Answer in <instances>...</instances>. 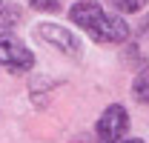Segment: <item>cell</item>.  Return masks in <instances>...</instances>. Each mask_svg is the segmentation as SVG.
Wrapping results in <instances>:
<instances>
[{"label":"cell","instance_id":"6","mask_svg":"<svg viewBox=\"0 0 149 143\" xmlns=\"http://www.w3.org/2000/svg\"><path fill=\"white\" fill-rule=\"evenodd\" d=\"M112 9H118V12H141L143 6H146V0H109Z\"/></svg>","mask_w":149,"mask_h":143},{"label":"cell","instance_id":"4","mask_svg":"<svg viewBox=\"0 0 149 143\" xmlns=\"http://www.w3.org/2000/svg\"><path fill=\"white\" fill-rule=\"evenodd\" d=\"M43 43H49V46H55L60 52H66L69 57H77L80 54V43H77V37L69 32V29H63V26H57V23H40V29L35 32Z\"/></svg>","mask_w":149,"mask_h":143},{"label":"cell","instance_id":"8","mask_svg":"<svg viewBox=\"0 0 149 143\" xmlns=\"http://www.w3.org/2000/svg\"><path fill=\"white\" fill-rule=\"evenodd\" d=\"M32 6L40 9V12H57V9H60L57 0H32Z\"/></svg>","mask_w":149,"mask_h":143},{"label":"cell","instance_id":"5","mask_svg":"<svg viewBox=\"0 0 149 143\" xmlns=\"http://www.w3.org/2000/svg\"><path fill=\"white\" fill-rule=\"evenodd\" d=\"M132 94L141 100V103H149V69L138 72L135 83H132Z\"/></svg>","mask_w":149,"mask_h":143},{"label":"cell","instance_id":"2","mask_svg":"<svg viewBox=\"0 0 149 143\" xmlns=\"http://www.w3.org/2000/svg\"><path fill=\"white\" fill-rule=\"evenodd\" d=\"M0 66L9 69V72H29L35 66V54L29 52L20 40L3 37L0 40Z\"/></svg>","mask_w":149,"mask_h":143},{"label":"cell","instance_id":"9","mask_svg":"<svg viewBox=\"0 0 149 143\" xmlns=\"http://www.w3.org/2000/svg\"><path fill=\"white\" fill-rule=\"evenodd\" d=\"M112 143H143V140H138V137H132V140H112Z\"/></svg>","mask_w":149,"mask_h":143},{"label":"cell","instance_id":"3","mask_svg":"<svg viewBox=\"0 0 149 143\" xmlns=\"http://www.w3.org/2000/svg\"><path fill=\"white\" fill-rule=\"evenodd\" d=\"M126 126H129L126 109L120 106V103H115V106H109L103 115H100V120H97V137H100L103 143L120 140L123 132H126Z\"/></svg>","mask_w":149,"mask_h":143},{"label":"cell","instance_id":"1","mask_svg":"<svg viewBox=\"0 0 149 143\" xmlns=\"http://www.w3.org/2000/svg\"><path fill=\"white\" fill-rule=\"evenodd\" d=\"M69 17H72L74 26H80L86 35L97 40V43H123L129 37V26L126 20L118 17V15H109L100 3L95 0H80L69 9Z\"/></svg>","mask_w":149,"mask_h":143},{"label":"cell","instance_id":"7","mask_svg":"<svg viewBox=\"0 0 149 143\" xmlns=\"http://www.w3.org/2000/svg\"><path fill=\"white\" fill-rule=\"evenodd\" d=\"M17 17H20L17 9H3V6H0V32H3V29H12V23Z\"/></svg>","mask_w":149,"mask_h":143}]
</instances>
